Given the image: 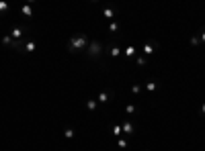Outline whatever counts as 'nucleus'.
Instances as JSON below:
<instances>
[{
    "label": "nucleus",
    "instance_id": "7",
    "mask_svg": "<svg viewBox=\"0 0 205 151\" xmlns=\"http://www.w3.org/2000/svg\"><path fill=\"white\" fill-rule=\"evenodd\" d=\"M20 12H23V14H25V16L29 19V16L33 14V6H31V4H27V6H23V8H20Z\"/></svg>",
    "mask_w": 205,
    "mask_h": 151
},
{
    "label": "nucleus",
    "instance_id": "8",
    "mask_svg": "<svg viewBox=\"0 0 205 151\" xmlns=\"http://www.w3.org/2000/svg\"><path fill=\"white\" fill-rule=\"evenodd\" d=\"M99 102H101V104L109 102V92H101V94H99Z\"/></svg>",
    "mask_w": 205,
    "mask_h": 151
},
{
    "label": "nucleus",
    "instance_id": "10",
    "mask_svg": "<svg viewBox=\"0 0 205 151\" xmlns=\"http://www.w3.org/2000/svg\"><path fill=\"white\" fill-rule=\"evenodd\" d=\"M102 14H105L107 19H115V10H113V8H105V10H102Z\"/></svg>",
    "mask_w": 205,
    "mask_h": 151
},
{
    "label": "nucleus",
    "instance_id": "5",
    "mask_svg": "<svg viewBox=\"0 0 205 151\" xmlns=\"http://www.w3.org/2000/svg\"><path fill=\"white\" fill-rule=\"evenodd\" d=\"M35 47H37V43H35L33 39H27V43H25V53H33Z\"/></svg>",
    "mask_w": 205,
    "mask_h": 151
},
{
    "label": "nucleus",
    "instance_id": "12",
    "mask_svg": "<svg viewBox=\"0 0 205 151\" xmlns=\"http://www.w3.org/2000/svg\"><path fill=\"white\" fill-rule=\"evenodd\" d=\"M86 108H88V110H96V102L92 100V98H88V100H86Z\"/></svg>",
    "mask_w": 205,
    "mask_h": 151
},
{
    "label": "nucleus",
    "instance_id": "9",
    "mask_svg": "<svg viewBox=\"0 0 205 151\" xmlns=\"http://www.w3.org/2000/svg\"><path fill=\"white\" fill-rule=\"evenodd\" d=\"M146 88L150 90V92H154V90L158 88V82H156V80H150V82H146Z\"/></svg>",
    "mask_w": 205,
    "mask_h": 151
},
{
    "label": "nucleus",
    "instance_id": "6",
    "mask_svg": "<svg viewBox=\"0 0 205 151\" xmlns=\"http://www.w3.org/2000/svg\"><path fill=\"white\" fill-rule=\"evenodd\" d=\"M119 53H121V47H119V45H111L109 47V55L111 57H119Z\"/></svg>",
    "mask_w": 205,
    "mask_h": 151
},
{
    "label": "nucleus",
    "instance_id": "14",
    "mask_svg": "<svg viewBox=\"0 0 205 151\" xmlns=\"http://www.w3.org/2000/svg\"><path fill=\"white\" fill-rule=\"evenodd\" d=\"M125 55H127V57H133V55H136V47H127L125 49Z\"/></svg>",
    "mask_w": 205,
    "mask_h": 151
},
{
    "label": "nucleus",
    "instance_id": "2",
    "mask_svg": "<svg viewBox=\"0 0 205 151\" xmlns=\"http://www.w3.org/2000/svg\"><path fill=\"white\" fill-rule=\"evenodd\" d=\"M101 53H102V45L99 41H90L88 47H86V55H88L90 59H96Z\"/></svg>",
    "mask_w": 205,
    "mask_h": 151
},
{
    "label": "nucleus",
    "instance_id": "19",
    "mask_svg": "<svg viewBox=\"0 0 205 151\" xmlns=\"http://www.w3.org/2000/svg\"><path fill=\"white\" fill-rule=\"evenodd\" d=\"M137 65H146V57H144V55L142 57H137Z\"/></svg>",
    "mask_w": 205,
    "mask_h": 151
},
{
    "label": "nucleus",
    "instance_id": "13",
    "mask_svg": "<svg viewBox=\"0 0 205 151\" xmlns=\"http://www.w3.org/2000/svg\"><path fill=\"white\" fill-rule=\"evenodd\" d=\"M121 133H123L121 125H115V127H113V135H115V137H119V135H121Z\"/></svg>",
    "mask_w": 205,
    "mask_h": 151
},
{
    "label": "nucleus",
    "instance_id": "1",
    "mask_svg": "<svg viewBox=\"0 0 205 151\" xmlns=\"http://www.w3.org/2000/svg\"><path fill=\"white\" fill-rule=\"evenodd\" d=\"M86 47H88L86 35H74L68 41V51H72V53H80L82 49H86Z\"/></svg>",
    "mask_w": 205,
    "mask_h": 151
},
{
    "label": "nucleus",
    "instance_id": "20",
    "mask_svg": "<svg viewBox=\"0 0 205 151\" xmlns=\"http://www.w3.org/2000/svg\"><path fill=\"white\" fill-rule=\"evenodd\" d=\"M117 145H119V147H125V145H127V141H125V139H119V141H117Z\"/></svg>",
    "mask_w": 205,
    "mask_h": 151
},
{
    "label": "nucleus",
    "instance_id": "4",
    "mask_svg": "<svg viewBox=\"0 0 205 151\" xmlns=\"http://www.w3.org/2000/svg\"><path fill=\"white\" fill-rule=\"evenodd\" d=\"M23 33H25V29H20V27H14L13 31H10V37H13V39H17V41H19L20 37H23Z\"/></svg>",
    "mask_w": 205,
    "mask_h": 151
},
{
    "label": "nucleus",
    "instance_id": "22",
    "mask_svg": "<svg viewBox=\"0 0 205 151\" xmlns=\"http://www.w3.org/2000/svg\"><path fill=\"white\" fill-rule=\"evenodd\" d=\"M199 37H201V41H205V29L201 31V33H199Z\"/></svg>",
    "mask_w": 205,
    "mask_h": 151
},
{
    "label": "nucleus",
    "instance_id": "18",
    "mask_svg": "<svg viewBox=\"0 0 205 151\" xmlns=\"http://www.w3.org/2000/svg\"><path fill=\"white\" fill-rule=\"evenodd\" d=\"M125 110H127V114H133V112H136V106H133V104H129Z\"/></svg>",
    "mask_w": 205,
    "mask_h": 151
},
{
    "label": "nucleus",
    "instance_id": "3",
    "mask_svg": "<svg viewBox=\"0 0 205 151\" xmlns=\"http://www.w3.org/2000/svg\"><path fill=\"white\" fill-rule=\"evenodd\" d=\"M121 129H123V133H127V135H133V133H136V125L131 123V121H125Z\"/></svg>",
    "mask_w": 205,
    "mask_h": 151
},
{
    "label": "nucleus",
    "instance_id": "11",
    "mask_svg": "<svg viewBox=\"0 0 205 151\" xmlns=\"http://www.w3.org/2000/svg\"><path fill=\"white\" fill-rule=\"evenodd\" d=\"M154 47H156V43H152V45H150V43H148V45H146V47H144V53H146V55L154 53Z\"/></svg>",
    "mask_w": 205,
    "mask_h": 151
},
{
    "label": "nucleus",
    "instance_id": "21",
    "mask_svg": "<svg viewBox=\"0 0 205 151\" xmlns=\"http://www.w3.org/2000/svg\"><path fill=\"white\" fill-rule=\"evenodd\" d=\"M6 8H8L6 2H0V10H6Z\"/></svg>",
    "mask_w": 205,
    "mask_h": 151
},
{
    "label": "nucleus",
    "instance_id": "17",
    "mask_svg": "<svg viewBox=\"0 0 205 151\" xmlns=\"http://www.w3.org/2000/svg\"><path fill=\"white\" fill-rule=\"evenodd\" d=\"M131 92H133V94H142V88H140V86H137V84H136V86L131 88Z\"/></svg>",
    "mask_w": 205,
    "mask_h": 151
},
{
    "label": "nucleus",
    "instance_id": "15",
    "mask_svg": "<svg viewBox=\"0 0 205 151\" xmlns=\"http://www.w3.org/2000/svg\"><path fill=\"white\" fill-rule=\"evenodd\" d=\"M10 43H13V37H10V35L2 37V45H10Z\"/></svg>",
    "mask_w": 205,
    "mask_h": 151
},
{
    "label": "nucleus",
    "instance_id": "16",
    "mask_svg": "<svg viewBox=\"0 0 205 151\" xmlns=\"http://www.w3.org/2000/svg\"><path fill=\"white\" fill-rule=\"evenodd\" d=\"M64 135H66L68 139H72V137H74V129H66V131H64Z\"/></svg>",
    "mask_w": 205,
    "mask_h": 151
},
{
    "label": "nucleus",
    "instance_id": "23",
    "mask_svg": "<svg viewBox=\"0 0 205 151\" xmlns=\"http://www.w3.org/2000/svg\"><path fill=\"white\" fill-rule=\"evenodd\" d=\"M201 112H203V114H205V104H203V106H201Z\"/></svg>",
    "mask_w": 205,
    "mask_h": 151
}]
</instances>
